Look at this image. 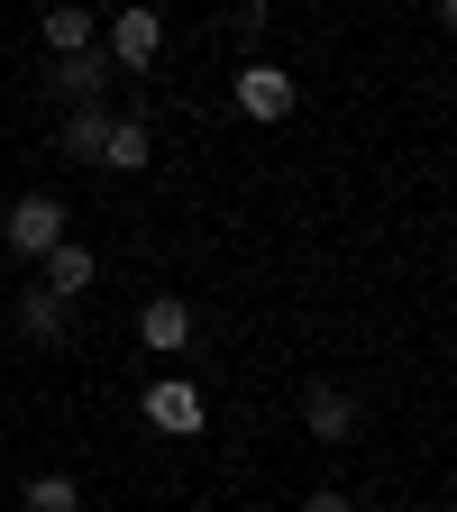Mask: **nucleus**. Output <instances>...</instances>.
<instances>
[{
	"label": "nucleus",
	"instance_id": "nucleus-1",
	"mask_svg": "<svg viewBox=\"0 0 457 512\" xmlns=\"http://www.w3.org/2000/svg\"><path fill=\"white\" fill-rule=\"evenodd\" d=\"M101 55L119 64V74H147V64L165 55V19L147 10V0H128V10H119V19L101 28Z\"/></svg>",
	"mask_w": 457,
	"mask_h": 512
},
{
	"label": "nucleus",
	"instance_id": "nucleus-2",
	"mask_svg": "<svg viewBox=\"0 0 457 512\" xmlns=\"http://www.w3.org/2000/svg\"><path fill=\"white\" fill-rule=\"evenodd\" d=\"M0 238H10V256H46V247H64V202H55V192H19L10 220H0Z\"/></svg>",
	"mask_w": 457,
	"mask_h": 512
},
{
	"label": "nucleus",
	"instance_id": "nucleus-3",
	"mask_svg": "<svg viewBox=\"0 0 457 512\" xmlns=\"http://www.w3.org/2000/svg\"><path fill=\"white\" fill-rule=\"evenodd\" d=\"M110 74H119V64H110L101 46H83V55H55V74H46V92H55L64 110H92V101L110 92Z\"/></svg>",
	"mask_w": 457,
	"mask_h": 512
},
{
	"label": "nucleus",
	"instance_id": "nucleus-4",
	"mask_svg": "<svg viewBox=\"0 0 457 512\" xmlns=\"http://www.w3.org/2000/svg\"><path fill=\"white\" fill-rule=\"evenodd\" d=\"M229 92H238V110H247V119H284V110H293V74H284L275 55H247Z\"/></svg>",
	"mask_w": 457,
	"mask_h": 512
},
{
	"label": "nucleus",
	"instance_id": "nucleus-5",
	"mask_svg": "<svg viewBox=\"0 0 457 512\" xmlns=\"http://www.w3.org/2000/svg\"><path fill=\"white\" fill-rule=\"evenodd\" d=\"M147 421L165 439H192V430H202V384H192V375H156L147 384Z\"/></svg>",
	"mask_w": 457,
	"mask_h": 512
},
{
	"label": "nucleus",
	"instance_id": "nucleus-6",
	"mask_svg": "<svg viewBox=\"0 0 457 512\" xmlns=\"http://www.w3.org/2000/svg\"><path fill=\"white\" fill-rule=\"evenodd\" d=\"M302 430H311L320 448H339V439L357 430V394H339V384H311V394H302Z\"/></svg>",
	"mask_w": 457,
	"mask_h": 512
},
{
	"label": "nucleus",
	"instance_id": "nucleus-7",
	"mask_svg": "<svg viewBox=\"0 0 457 512\" xmlns=\"http://www.w3.org/2000/svg\"><path fill=\"white\" fill-rule=\"evenodd\" d=\"M138 339H147L156 357H174V348L192 339V302H183V293H156V302L138 311Z\"/></svg>",
	"mask_w": 457,
	"mask_h": 512
},
{
	"label": "nucleus",
	"instance_id": "nucleus-8",
	"mask_svg": "<svg viewBox=\"0 0 457 512\" xmlns=\"http://www.w3.org/2000/svg\"><path fill=\"white\" fill-rule=\"evenodd\" d=\"M55 147H64V165H101V147H110V110H101V101H92V110H64Z\"/></svg>",
	"mask_w": 457,
	"mask_h": 512
},
{
	"label": "nucleus",
	"instance_id": "nucleus-9",
	"mask_svg": "<svg viewBox=\"0 0 457 512\" xmlns=\"http://www.w3.org/2000/svg\"><path fill=\"white\" fill-rule=\"evenodd\" d=\"M37 266H46V293H64V302H74V293H92V275H101V256L64 238V247H46V256H37Z\"/></svg>",
	"mask_w": 457,
	"mask_h": 512
},
{
	"label": "nucleus",
	"instance_id": "nucleus-10",
	"mask_svg": "<svg viewBox=\"0 0 457 512\" xmlns=\"http://www.w3.org/2000/svg\"><path fill=\"white\" fill-rule=\"evenodd\" d=\"M83 46H101V19L83 10V0H55L46 10V55H83Z\"/></svg>",
	"mask_w": 457,
	"mask_h": 512
},
{
	"label": "nucleus",
	"instance_id": "nucleus-11",
	"mask_svg": "<svg viewBox=\"0 0 457 512\" xmlns=\"http://www.w3.org/2000/svg\"><path fill=\"white\" fill-rule=\"evenodd\" d=\"M64 330H74V302H64V293H19V339H64Z\"/></svg>",
	"mask_w": 457,
	"mask_h": 512
},
{
	"label": "nucleus",
	"instance_id": "nucleus-12",
	"mask_svg": "<svg viewBox=\"0 0 457 512\" xmlns=\"http://www.w3.org/2000/svg\"><path fill=\"white\" fill-rule=\"evenodd\" d=\"M147 156H156L147 119H138V110H128V119H110V147H101V165H119V174H147Z\"/></svg>",
	"mask_w": 457,
	"mask_h": 512
},
{
	"label": "nucleus",
	"instance_id": "nucleus-13",
	"mask_svg": "<svg viewBox=\"0 0 457 512\" xmlns=\"http://www.w3.org/2000/svg\"><path fill=\"white\" fill-rule=\"evenodd\" d=\"M28 512H83L74 476H28Z\"/></svg>",
	"mask_w": 457,
	"mask_h": 512
},
{
	"label": "nucleus",
	"instance_id": "nucleus-14",
	"mask_svg": "<svg viewBox=\"0 0 457 512\" xmlns=\"http://www.w3.org/2000/svg\"><path fill=\"white\" fill-rule=\"evenodd\" d=\"M229 37H247V46L266 37V0H229Z\"/></svg>",
	"mask_w": 457,
	"mask_h": 512
},
{
	"label": "nucleus",
	"instance_id": "nucleus-15",
	"mask_svg": "<svg viewBox=\"0 0 457 512\" xmlns=\"http://www.w3.org/2000/svg\"><path fill=\"white\" fill-rule=\"evenodd\" d=\"M302 512H357V503H348V485H320V494H302Z\"/></svg>",
	"mask_w": 457,
	"mask_h": 512
},
{
	"label": "nucleus",
	"instance_id": "nucleus-16",
	"mask_svg": "<svg viewBox=\"0 0 457 512\" xmlns=\"http://www.w3.org/2000/svg\"><path fill=\"white\" fill-rule=\"evenodd\" d=\"M439 28H457V0H439Z\"/></svg>",
	"mask_w": 457,
	"mask_h": 512
}]
</instances>
